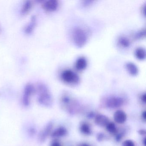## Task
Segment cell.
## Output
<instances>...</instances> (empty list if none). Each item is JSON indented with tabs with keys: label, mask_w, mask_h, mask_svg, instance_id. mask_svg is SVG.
<instances>
[{
	"label": "cell",
	"mask_w": 146,
	"mask_h": 146,
	"mask_svg": "<svg viewBox=\"0 0 146 146\" xmlns=\"http://www.w3.org/2000/svg\"><path fill=\"white\" fill-rule=\"evenodd\" d=\"M58 5V1L57 0H48L42 4V8L48 12L54 11L57 10Z\"/></svg>",
	"instance_id": "obj_7"
},
{
	"label": "cell",
	"mask_w": 146,
	"mask_h": 146,
	"mask_svg": "<svg viewBox=\"0 0 146 146\" xmlns=\"http://www.w3.org/2000/svg\"><path fill=\"white\" fill-rule=\"evenodd\" d=\"M53 124L52 122L48 123L44 128L40 131L38 135V141L40 143H43L46 141L49 135H51L52 131Z\"/></svg>",
	"instance_id": "obj_5"
},
{
	"label": "cell",
	"mask_w": 146,
	"mask_h": 146,
	"mask_svg": "<svg viewBox=\"0 0 146 146\" xmlns=\"http://www.w3.org/2000/svg\"><path fill=\"white\" fill-rule=\"evenodd\" d=\"M118 43L122 46L127 48L129 46L130 42L127 37L122 36L119 38Z\"/></svg>",
	"instance_id": "obj_17"
},
{
	"label": "cell",
	"mask_w": 146,
	"mask_h": 146,
	"mask_svg": "<svg viewBox=\"0 0 146 146\" xmlns=\"http://www.w3.org/2000/svg\"><path fill=\"white\" fill-rule=\"evenodd\" d=\"M141 99L143 102L144 103H146V96L145 93H144L141 96Z\"/></svg>",
	"instance_id": "obj_23"
},
{
	"label": "cell",
	"mask_w": 146,
	"mask_h": 146,
	"mask_svg": "<svg viewBox=\"0 0 146 146\" xmlns=\"http://www.w3.org/2000/svg\"><path fill=\"white\" fill-rule=\"evenodd\" d=\"M143 143H144V146H146V138H145L143 141Z\"/></svg>",
	"instance_id": "obj_28"
},
{
	"label": "cell",
	"mask_w": 146,
	"mask_h": 146,
	"mask_svg": "<svg viewBox=\"0 0 146 146\" xmlns=\"http://www.w3.org/2000/svg\"><path fill=\"white\" fill-rule=\"evenodd\" d=\"M50 146H61V145L58 141L56 140H54L51 143Z\"/></svg>",
	"instance_id": "obj_22"
},
{
	"label": "cell",
	"mask_w": 146,
	"mask_h": 146,
	"mask_svg": "<svg viewBox=\"0 0 146 146\" xmlns=\"http://www.w3.org/2000/svg\"><path fill=\"white\" fill-rule=\"evenodd\" d=\"M122 146H135V144L131 140H126L123 142Z\"/></svg>",
	"instance_id": "obj_20"
},
{
	"label": "cell",
	"mask_w": 146,
	"mask_h": 146,
	"mask_svg": "<svg viewBox=\"0 0 146 146\" xmlns=\"http://www.w3.org/2000/svg\"><path fill=\"white\" fill-rule=\"evenodd\" d=\"M145 35V29H142L137 32L135 35V39H140L144 37Z\"/></svg>",
	"instance_id": "obj_19"
},
{
	"label": "cell",
	"mask_w": 146,
	"mask_h": 146,
	"mask_svg": "<svg viewBox=\"0 0 146 146\" xmlns=\"http://www.w3.org/2000/svg\"><path fill=\"white\" fill-rule=\"evenodd\" d=\"M142 117L143 118V119L145 120L146 119V113L145 111H144V112L142 113Z\"/></svg>",
	"instance_id": "obj_26"
},
{
	"label": "cell",
	"mask_w": 146,
	"mask_h": 146,
	"mask_svg": "<svg viewBox=\"0 0 146 146\" xmlns=\"http://www.w3.org/2000/svg\"><path fill=\"white\" fill-rule=\"evenodd\" d=\"M123 99L119 96L108 97L106 101L107 106L110 108H116L121 106L123 104Z\"/></svg>",
	"instance_id": "obj_6"
},
{
	"label": "cell",
	"mask_w": 146,
	"mask_h": 146,
	"mask_svg": "<svg viewBox=\"0 0 146 146\" xmlns=\"http://www.w3.org/2000/svg\"><path fill=\"white\" fill-rule=\"evenodd\" d=\"M138 133L141 135H146V131L144 129H141L138 131Z\"/></svg>",
	"instance_id": "obj_24"
},
{
	"label": "cell",
	"mask_w": 146,
	"mask_h": 146,
	"mask_svg": "<svg viewBox=\"0 0 146 146\" xmlns=\"http://www.w3.org/2000/svg\"><path fill=\"white\" fill-rule=\"evenodd\" d=\"M135 55L138 59L142 60L146 57L145 49L142 47L137 48L135 51Z\"/></svg>",
	"instance_id": "obj_16"
},
{
	"label": "cell",
	"mask_w": 146,
	"mask_h": 146,
	"mask_svg": "<svg viewBox=\"0 0 146 146\" xmlns=\"http://www.w3.org/2000/svg\"><path fill=\"white\" fill-rule=\"evenodd\" d=\"M88 61L84 57H80L76 60L75 63V67L78 70H84L87 67Z\"/></svg>",
	"instance_id": "obj_11"
},
{
	"label": "cell",
	"mask_w": 146,
	"mask_h": 146,
	"mask_svg": "<svg viewBox=\"0 0 146 146\" xmlns=\"http://www.w3.org/2000/svg\"><path fill=\"white\" fill-rule=\"evenodd\" d=\"M122 137V136L121 134H118V135H117V136H116V140H117V141H119L121 140Z\"/></svg>",
	"instance_id": "obj_25"
},
{
	"label": "cell",
	"mask_w": 146,
	"mask_h": 146,
	"mask_svg": "<svg viewBox=\"0 0 146 146\" xmlns=\"http://www.w3.org/2000/svg\"><path fill=\"white\" fill-rule=\"evenodd\" d=\"M33 4L31 1H27L25 2L22 6L21 10V13L22 15H25L28 14L31 10Z\"/></svg>",
	"instance_id": "obj_14"
},
{
	"label": "cell",
	"mask_w": 146,
	"mask_h": 146,
	"mask_svg": "<svg viewBox=\"0 0 146 146\" xmlns=\"http://www.w3.org/2000/svg\"><path fill=\"white\" fill-rule=\"evenodd\" d=\"M36 25V18L35 16L32 17L28 25H26L25 29V31L27 34H30L34 31Z\"/></svg>",
	"instance_id": "obj_12"
},
{
	"label": "cell",
	"mask_w": 146,
	"mask_h": 146,
	"mask_svg": "<svg viewBox=\"0 0 146 146\" xmlns=\"http://www.w3.org/2000/svg\"><path fill=\"white\" fill-rule=\"evenodd\" d=\"M72 37L76 46L82 47L88 41V35L85 31L79 27H75L72 30Z\"/></svg>",
	"instance_id": "obj_2"
},
{
	"label": "cell",
	"mask_w": 146,
	"mask_h": 146,
	"mask_svg": "<svg viewBox=\"0 0 146 146\" xmlns=\"http://www.w3.org/2000/svg\"><path fill=\"white\" fill-rule=\"evenodd\" d=\"M113 118L114 121L118 123L122 124L125 122L127 117L126 113L123 111L119 110L114 113Z\"/></svg>",
	"instance_id": "obj_9"
},
{
	"label": "cell",
	"mask_w": 146,
	"mask_h": 146,
	"mask_svg": "<svg viewBox=\"0 0 146 146\" xmlns=\"http://www.w3.org/2000/svg\"><path fill=\"white\" fill-rule=\"evenodd\" d=\"M107 130L108 132L112 134H114L117 132V128L116 125L113 123H109L106 126Z\"/></svg>",
	"instance_id": "obj_18"
},
{
	"label": "cell",
	"mask_w": 146,
	"mask_h": 146,
	"mask_svg": "<svg viewBox=\"0 0 146 146\" xmlns=\"http://www.w3.org/2000/svg\"><path fill=\"white\" fill-rule=\"evenodd\" d=\"M90 146L88 144H87V143H82V144L80 145V146Z\"/></svg>",
	"instance_id": "obj_27"
},
{
	"label": "cell",
	"mask_w": 146,
	"mask_h": 146,
	"mask_svg": "<svg viewBox=\"0 0 146 146\" xmlns=\"http://www.w3.org/2000/svg\"><path fill=\"white\" fill-rule=\"evenodd\" d=\"M79 128L81 132L84 135H90L92 132L90 126L85 122L81 123Z\"/></svg>",
	"instance_id": "obj_15"
},
{
	"label": "cell",
	"mask_w": 146,
	"mask_h": 146,
	"mask_svg": "<svg viewBox=\"0 0 146 146\" xmlns=\"http://www.w3.org/2000/svg\"><path fill=\"white\" fill-rule=\"evenodd\" d=\"M126 69L130 74L133 76H136L138 73V69L137 66L133 62H128L125 64Z\"/></svg>",
	"instance_id": "obj_13"
},
{
	"label": "cell",
	"mask_w": 146,
	"mask_h": 146,
	"mask_svg": "<svg viewBox=\"0 0 146 146\" xmlns=\"http://www.w3.org/2000/svg\"><path fill=\"white\" fill-rule=\"evenodd\" d=\"M35 87L32 84H27L24 89L22 104L25 108H29L31 104V98L35 93Z\"/></svg>",
	"instance_id": "obj_3"
},
{
	"label": "cell",
	"mask_w": 146,
	"mask_h": 146,
	"mask_svg": "<svg viewBox=\"0 0 146 146\" xmlns=\"http://www.w3.org/2000/svg\"><path fill=\"white\" fill-rule=\"evenodd\" d=\"M67 133V130L65 127L60 126L56 128L54 130L52 131L51 134V136L53 138L57 139L64 136L66 135Z\"/></svg>",
	"instance_id": "obj_8"
},
{
	"label": "cell",
	"mask_w": 146,
	"mask_h": 146,
	"mask_svg": "<svg viewBox=\"0 0 146 146\" xmlns=\"http://www.w3.org/2000/svg\"><path fill=\"white\" fill-rule=\"evenodd\" d=\"M105 135L102 133H100L97 135V139L99 141H102L105 138Z\"/></svg>",
	"instance_id": "obj_21"
},
{
	"label": "cell",
	"mask_w": 146,
	"mask_h": 146,
	"mask_svg": "<svg viewBox=\"0 0 146 146\" xmlns=\"http://www.w3.org/2000/svg\"><path fill=\"white\" fill-rule=\"evenodd\" d=\"M95 122L99 126L104 127L107 125L109 123V121L108 117L106 115L99 114L95 117Z\"/></svg>",
	"instance_id": "obj_10"
},
{
	"label": "cell",
	"mask_w": 146,
	"mask_h": 146,
	"mask_svg": "<svg viewBox=\"0 0 146 146\" xmlns=\"http://www.w3.org/2000/svg\"><path fill=\"white\" fill-rule=\"evenodd\" d=\"M36 100L39 105L45 108L52 107L53 102L52 96L47 86L43 83L39 84L35 88Z\"/></svg>",
	"instance_id": "obj_1"
},
{
	"label": "cell",
	"mask_w": 146,
	"mask_h": 146,
	"mask_svg": "<svg viewBox=\"0 0 146 146\" xmlns=\"http://www.w3.org/2000/svg\"><path fill=\"white\" fill-rule=\"evenodd\" d=\"M61 79L64 82L70 84H77L80 78L77 74L71 70H65L62 72L60 76Z\"/></svg>",
	"instance_id": "obj_4"
}]
</instances>
